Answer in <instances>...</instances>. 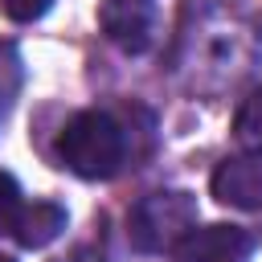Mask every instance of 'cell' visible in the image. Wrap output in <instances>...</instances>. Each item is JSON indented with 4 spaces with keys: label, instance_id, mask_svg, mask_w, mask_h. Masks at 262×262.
I'll return each instance as SVG.
<instances>
[{
    "label": "cell",
    "instance_id": "cell-1",
    "mask_svg": "<svg viewBox=\"0 0 262 262\" xmlns=\"http://www.w3.org/2000/svg\"><path fill=\"white\" fill-rule=\"evenodd\" d=\"M57 160L82 180H111L127 160V135L106 111H78L57 135Z\"/></svg>",
    "mask_w": 262,
    "mask_h": 262
},
{
    "label": "cell",
    "instance_id": "cell-2",
    "mask_svg": "<svg viewBox=\"0 0 262 262\" xmlns=\"http://www.w3.org/2000/svg\"><path fill=\"white\" fill-rule=\"evenodd\" d=\"M192 229H196V201L188 192H180V188L147 192L127 217V237L143 254L176 250Z\"/></svg>",
    "mask_w": 262,
    "mask_h": 262
},
{
    "label": "cell",
    "instance_id": "cell-3",
    "mask_svg": "<svg viewBox=\"0 0 262 262\" xmlns=\"http://www.w3.org/2000/svg\"><path fill=\"white\" fill-rule=\"evenodd\" d=\"M98 25L123 53H143L156 37V0H98Z\"/></svg>",
    "mask_w": 262,
    "mask_h": 262
},
{
    "label": "cell",
    "instance_id": "cell-4",
    "mask_svg": "<svg viewBox=\"0 0 262 262\" xmlns=\"http://www.w3.org/2000/svg\"><path fill=\"white\" fill-rule=\"evenodd\" d=\"M250 254L254 237L242 225H201L176 246L180 262H250Z\"/></svg>",
    "mask_w": 262,
    "mask_h": 262
},
{
    "label": "cell",
    "instance_id": "cell-5",
    "mask_svg": "<svg viewBox=\"0 0 262 262\" xmlns=\"http://www.w3.org/2000/svg\"><path fill=\"white\" fill-rule=\"evenodd\" d=\"M213 196L221 205H233V209H262V164L254 160H225L217 172H213Z\"/></svg>",
    "mask_w": 262,
    "mask_h": 262
},
{
    "label": "cell",
    "instance_id": "cell-6",
    "mask_svg": "<svg viewBox=\"0 0 262 262\" xmlns=\"http://www.w3.org/2000/svg\"><path fill=\"white\" fill-rule=\"evenodd\" d=\"M61 229H66V209L53 205V201H33V205H20L16 225H12V237H16L25 250H41V246H49Z\"/></svg>",
    "mask_w": 262,
    "mask_h": 262
},
{
    "label": "cell",
    "instance_id": "cell-7",
    "mask_svg": "<svg viewBox=\"0 0 262 262\" xmlns=\"http://www.w3.org/2000/svg\"><path fill=\"white\" fill-rule=\"evenodd\" d=\"M233 139L242 151L250 156H262V86L246 94V102L237 106V119H233Z\"/></svg>",
    "mask_w": 262,
    "mask_h": 262
},
{
    "label": "cell",
    "instance_id": "cell-8",
    "mask_svg": "<svg viewBox=\"0 0 262 262\" xmlns=\"http://www.w3.org/2000/svg\"><path fill=\"white\" fill-rule=\"evenodd\" d=\"M16 90H20V53H16V45L0 41V119Z\"/></svg>",
    "mask_w": 262,
    "mask_h": 262
},
{
    "label": "cell",
    "instance_id": "cell-9",
    "mask_svg": "<svg viewBox=\"0 0 262 262\" xmlns=\"http://www.w3.org/2000/svg\"><path fill=\"white\" fill-rule=\"evenodd\" d=\"M20 205H25V201H20V188H16V180H12L8 172H0V233H12Z\"/></svg>",
    "mask_w": 262,
    "mask_h": 262
},
{
    "label": "cell",
    "instance_id": "cell-10",
    "mask_svg": "<svg viewBox=\"0 0 262 262\" xmlns=\"http://www.w3.org/2000/svg\"><path fill=\"white\" fill-rule=\"evenodd\" d=\"M49 4L53 0H0V8H4V16L8 20H37V16H45L49 12Z\"/></svg>",
    "mask_w": 262,
    "mask_h": 262
},
{
    "label": "cell",
    "instance_id": "cell-11",
    "mask_svg": "<svg viewBox=\"0 0 262 262\" xmlns=\"http://www.w3.org/2000/svg\"><path fill=\"white\" fill-rule=\"evenodd\" d=\"M0 262H12V258H4V254H0Z\"/></svg>",
    "mask_w": 262,
    "mask_h": 262
}]
</instances>
